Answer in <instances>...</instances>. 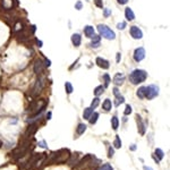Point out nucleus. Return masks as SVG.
Here are the masks:
<instances>
[{"label": "nucleus", "mask_w": 170, "mask_h": 170, "mask_svg": "<svg viewBox=\"0 0 170 170\" xmlns=\"http://www.w3.org/2000/svg\"><path fill=\"white\" fill-rule=\"evenodd\" d=\"M43 90V81L42 78H38L35 81V84H34V86H33V89H32V92H31V95L32 96H38L40 93L42 92Z\"/></svg>", "instance_id": "obj_6"}, {"label": "nucleus", "mask_w": 170, "mask_h": 170, "mask_svg": "<svg viewBox=\"0 0 170 170\" xmlns=\"http://www.w3.org/2000/svg\"><path fill=\"white\" fill-rule=\"evenodd\" d=\"M98 170H114V168L111 167V164H109V163H105L103 164L102 167H100Z\"/></svg>", "instance_id": "obj_32"}, {"label": "nucleus", "mask_w": 170, "mask_h": 170, "mask_svg": "<svg viewBox=\"0 0 170 170\" xmlns=\"http://www.w3.org/2000/svg\"><path fill=\"white\" fill-rule=\"evenodd\" d=\"M28 150H30V147L19 146V145H18V147L15 149V150L13 151L12 157H13V159H15V160H18V159H21V158L25 157V156L27 154V152H28Z\"/></svg>", "instance_id": "obj_5"}, {"label": "nucleus", "mask_w": 170, "mask_h": 170, "mask_svg": "<svg viewBox=\"0 0 170 170\" xmlns=\"http://www.w3.org/2000/svg\"><path fill=\"white\" fill-rule=\"evenodd\" d=\"M98 118H99V114H98V112H93L87 120L90 121V124H91V125H94V124L98 121Z\"/></svg>", "instance_id": "obj_20"}, {"label": "nucleus", "mask_w": 170, "mask_h": 170, "mask_svg": "<svg viewBox=\"0 0 170 170\" xmlns=\"http://www.w3.org/2000/svg\"><path fill=\"white\" fill-rule=\"evenodd\" d=\"M125 27H126V23H125V22H121V23H118L117 24L118 30H124Z\"/></svg>", "instance_id": "obj_35"}, {"label": "nucleus", "mask_w": 170, "mask_h": 170, "mask_svg": "<svg viewBox=\"0 0 170 170\" xmlns=\"http://www.w3.org/2000/svg\"><path fill=\"white\" fill-rule=\"evenodd\" d=\"M94 3L98 8H103V1L102 0H94Z\"/></svg>", "instance_id": "obj_34"}, {"label": "nucleus", "mask_w": 170, "mask_h": 170, "mask_svg": "<svg viewBox=\"0 0 170 170\" xmlns=\"http://www.w3.org/2000/svg\"><path fill=\"white\" fill-rule=\"evenodd\" d=\"M136 95L140 98V99H145V86H141L137 92H136Z\"/></svg>", "instance_id": "obj_21"}, {"label": "nucleus", "mask_w": 170, "mask_h": 170, "mask_svg": "<svg viewBox=\"0 0 170 170\" xmlns=\"http://www.w3.org/2000/svg\"><path fill=\"white\" fill-rule=\"evenodd\" d=\"M118 3H120V5H126L127 2H128V0H117Z\"/></svg>", "instance_id": "obj_42"}, {"label": "nucleus", "mask_w": 170, "mask_h": 170, "mask_svg": "<svg viewBox=\"0 0 170 170\" xmlns=\"http://www.w3.org/2000/svg\"><path fill=\"white\" fill-rule=\"evenodd\" d=\"M131 111H133V109H131V107L129 105H126V108H125V111H124V115L125 116H128V115H131Z\"/></svg>", "instance_id": "obj_31"}, {"label": "nucleus", "mask_w": 170, "mask_h": 170, "mask_svg": "<svg viewBox=\"0 0 170 170\" xmlns=\"http://www.w3.org/2000/svg\"><path fill=\"white\" fill-rule=\"evenodd\" d=\"M114 153H115V151H114V147H109V151H108V157L109 158H112L114 157Z\"/></svg>", "instance_id": "obj_37"}, {"label": "nucleus", "mask_w": 170, "mask_h": 170, "mask_svg": "<svg viewBox=\"0 0 170 170\" xmlns=\"http://www.w3.org/2000/svg\"><path fill=\"white\" fill-rule=\"evenodd\" d=\"M131 151H135V150H136V146H135L134 144H133V145L131 146Z\"/></svg>", "instance_id": "obj_47"}, {"label": "nucleus", "mask_w": 170, "mask_h": 170, "mask_svg": "<svg viewBox=\"0 0 170 170\" xmlns=\"http://www.w3.org/2000/svg\"><path fill=\"white\" fill-rule=\"evenodd\" d=\"M120 59H121V53L118 52L117 53V57H116V61H117V63H119V61H120Z\"/></svg>", "instance_id": "obj_43"}, {"label": "nucleus", "mask_w": 170, "mask_h": 170, "mask_svg": "<svg viewBox=\"0 0 170 170\" xmlns=\"http://www.w3.org/2000/svg\"><path fill=\"white\" fill-rule=\"evenodd\" d=\"M92 114H93V109H92L91 107H90V108H86V109H84L83 117H84V119H89Z\"/></svg>", "instance_id": "obj_23"}, {"label": "nucleus", "mask_w": 170, "mask_h": 170, "mask_svg": "<svg viewBox=\"0 0 170 170\" xmlns=\"http://www.w3.org/2000/svg\"><path fill=\"white\" fill-rule=\"evenodd\" d=\"M103 78H105V87H107V86L109 85V83L111 82V81H110V76H109L108 74H105V75H103Z\"/></svg>", "instance_id": "obj_33"}, {"label": "nucleus", "mask_w": 170, "mask_h": 170, "mask_svg": "<svg viewBox=\"0 0 170 170\" xmlns=\"http://www.w3.org/2000/svg\"><path fill=\"white\" fill-rule=\"evenodd\" d=\"M144 58H145V49L143 47H140V48L135 49V51H134V60L136 63H140V61L143 60Z\"/></svg>", "instance_id": "obj_7"}, {"label": "nucleus", "mask_w": 170, "mask_h": 170, "mask_svg": "<svg viewBox=\"0 0 170 170\" xmlns=\"http://www.w3.org/2000/svg\"><path fill=\"white\" fill-rule=\"evenodd\" d=\"M86 131V125L85 124H78V126H77V128H76V133L78 134V135H82V134H84V131Z\"/></svg>", "instance_id": "obj_22"}, {"label": "nucleus", "mask_w": 170, "mask_h": 170, "mask_svg": "<svg viewBox=\"0 0 170 170\" xmlns=\"http://www.w3.org/2000/svg\"><path fill=\"white\" fill-rule=\"evenodd\" d=\"M131 35L133 39L135 40H140L143 38V32L141 31V28L137 26H131Z\"/></svg>", "instance_id": "obj_8"}, {"label": "nucleus", "mask_w": 170, "mask_h": 170, "mask_svg": "<svg viewBox=\"0 0 170 170\" xmlns=\"http://www.w3.org/2000/svg\"><path fill=\"white\" fill-rule=\"evenodd\" d=\"M105 86H102V85H99V86H96L95 89H94V94L96 95V96H99V95H101L103 92H105Z\"/></svg>", "instance_id": "obj_24"}, {"label": "nucleus", "mask_w": 170, "mask_h": 170, "mask_svg": "<svg viewBox=\"0 0 170 170\" xmlns=\"http://www.w3.org/2000/svg\"><path fill=\"white\" fill-rule=\"evenodd\" d=\"M70 157V152L69 150L67 149H61L57 152H53L51 153V156L49 157V159L45 161V163L48 164H51V163H54V164H60V163H64V162H67V160Z\"/></svg>", "instance_id": "obj_1"}, {"label": "nucleus", "mask_w": 170, "mask_h": 170, "mask_svg": "<svg viewBox=\"0 0 170 170\" xmlns=\"http://www.w3.org/2000/svg\"><path fill=\"white\" fill-rule=\"evenodd\" d=\"M111 125H112V128L115 131L118 129V127H119V120H118V118L116 116H114V117L111 118Z\"/></svg>", "instance_id": "obj_25"}, {"label": "nucleus", "mask_w": 170, "mask_h": 170, "mask_svg": "<svg viewBox=\"0 0 170 170\" xmlns=\"http://www.w3.org/2000/svg\"><path fill=\"white\" fill-rule=\"evenodd\" d=\"M100 105V99L96 96V98H94L93 100H92V102H91V108L92 109H95L98 105Z\"/></svg>", "instance_id": "obj_27"}, {"label": "nucleus", "mask_w": 170, "mask_h": 170, "mask_svg": "<svg viewBox=\"0 0 170 170\" xmlns=\"http://www.w3.org/2000/svg\"><path fill=\"white\" fill-rule=\"evenodd\" d=\"M98 31H99L100 35L103 36V38H105L107 40H115L116 39V34H115V32H114L111 28H109L107 25H105V24H99V25H98Z\"/></svg>", "instance_id": "obj_3"}, {"label": "nucleus", "mask_w": 170, "mask_h": 170, "mask_svg": "<svg viewBox=\"0 0 170 170\" xmlns=\"http://www.w3.org/2000/svg\"><path fill=\"white\" fill-rule=\"evenodd\" d=\"M116 98H117V101H116V103H115V105H117V107L119 105H121V103H124V102H125V98H124L123 95H118V96H116Z\"/></svg>", "instance_id": "obj_30"}, {"label": "nucleus", "mask_w": 170, "mask_h": 170, "mask_svg": "<svg viewBox=\"0 0 170 170\" xmlns=\"http://www.w3.org/2000/svg\"><path fill=\"white\" fill-rule=\"evenodd\" d=\"M38 131V124H31L30 126H28V128H27L26 133H25V135L24 136H26V137H32L35 133Z\"/></svg>", "instance_id": "obj_10"}, {"label": "nucleus", "mask_w": 170, "mask_h": 170, "mask_svg": "<svg viewBox=\"0 0 170 170\" xmlns=\"http://www.w3.org/2000/svg\"><path fill=\"white\" fill-rule=\"evenodd\" d=\"M91 39H92V42H91L92 48H99V47H100V40H101V36H99V35H93Z\"/></svg>", "instance_id": "obj_17"}, {"label": "nucleus", "mask_w": 170, "mask_h": 170, "mask_svg": "<svg viewBox=\"0 0 170 170\" xmlns=\"http://www.w3.org/2000/svg\"><path fill=\"white\" fill-rule=\"evenodd\" d=\"M103 15H105V17L110 16V15H111V9H109V8H105V9H103Z\"/></svg>", "instance_id": "obj_36"}, {"label": "nucleus", "mask_w": 170, "mask_h": 170, "mask_svg": "<svg viewBox=\"0 0 170 170\" xmlns=\"http://www.w3.org/2000/svg\"><path fill=\"white\" fill-rule=\"evenodd\" d=\"M44 64L42 63V60H40V59H36L35 60V63H34V73L36 74V75H41V74H43V72H44Z\"/></svg>", "instance_id": "obj_9"}, {"label": "nucleus", "mask_w": 170, "mask_h": 170, "mask_svg": "<svg viewBox=\"0 0 170 170\" xmlns=\"http://www.w3.org/2000/svg\"><path fill=\"white\" fill-rule=\"evenodd\" d=\"M82 6H83L82 1H77V2H76V5H75V9H77V10L82 9Z\"/></svg>", "instance_id": "obj_39"}, {"label": "nucleus", "mask_w": 170, "mask_h": 170, "mask_svg": "<svg viewBox=\"0 0 170 170\" xmlns=\"http://www.w3.org/2000/svg\"><path fill=\"white\" fill-rule=\"evenodd\" d=\"M84 33H85V35L87 36V38H90L91 39L92 36L94 35V28L90 25H87V26L84 27Z\"/></svg>", "instance_id": "obj_18"}, {"label": "nucleus", "mask_w": 170, "mask_h": 170, "mask_svg": "<svg viewBox=\"0 0 170 170\" xmlns=\"http://www.w3.org/2000/svg\"><path fill=\"white\" fill-rule=\"evenodd\" d=\"M78 159H79L78 153H74V154H70V157H69V159L67 160V162H68L69 166H75V164L77 163Z\"/></svg>", "instance_id": "obj_13"}, {"label": "nucleus", "mask_w": 170, "mask_h": 170, "mask_svg": "<svg viewBox=\"0 0 170 170\" xmlns=\"http://www.w3.org/2000/svg\"><path fill=\"white\" fill-rule=\"evenodd\" d=\"M51 115H52L51 112H48V114H47V119H48V120H50V119H51Z\"/></svg>", "instance_id": "obj_46"}, {"label": "nucleus", "mask_w": 170, "mask_h": 170, "mask_svg": "<svg viewBox=\"0 0 170 170\" xmlns=\"http://www.w3.org/2000/svg\"><path fill=\"white\" fill-rule=\"evenodd\" d=\"M125 16H126V19L129 21V22L135 19V14L133 13L131 8H129V7H127V8L125 9Z\"/></svg>", "instance_id": "obj_15"}, {"label": "nucleus", "mask_w": 170, "mask_h": 170, "mask_svg": "<svg viewBox=\"0 0 170 170\" xmlns=\"http://www.w3.org/2000/svg\"><path fill=\"white\" fill-rule=\"evenodd\" d=\"M44 63H45V64H44L45 67H50V66H51V61H50L49 59H47V58L44 59Z\"/></svg>", "instance_id": "obj_40"}, {"label": "nucleus", "mask_w": 170, "mask_h": 170, "mask_svg": "<svg viewBox=\"0 0 170 170\" xmlns=\"http://www.w3.org/2000/svg\"><path fill=\"white\" fill-rule=\"evenodd\" d=\"M159 95V86L157 85H149L145 86V98L147 100H152Z\"/></svg>", "instance_id": "obj_4"}, {"label": "nucleus", "mask_w": 170, "mask_h": 170, "mask_svg": "<svg viewBox=\"0 0 170 170\" xmlns=\"http://www.w3.org/2000/svg\"><path fill=\"white\" fill-rule=\"evenodd\" d=\"M36 44L39 45V48L42 47V41H40V40H36Z\"/></svg>", "instance_id": "obj_45"}, {"label": "nucleus", "mask_w": 170, "mask_h": 170, "mask_svg": "<svg viewBox=\"0 0 170 170\" xmlns=\"http://www.w3.org/2000/svg\"><path fill=\"white\" fill-rule=\"evenodd\" d=\"M35 30H36L35 25H32V26H31V32H32V33H34V32H35Z\"/></svg>", "instance_id": "obj_44"}, {"label": "nucleus", "mask_w": 170, "mask_h": 170, "mask_svg": "<svg viewBox=\"0 0 170 170\" xmlns=\"http://www.w3.org/2000/svg\"><path fill=\"white\" fill-rule=\"evenodd\" d=\"M39 145L40 147H43V149H48V146H47V143H45V141H41V142H39Z\"/></svg>", "instance_id": "obj_38"}, {"label": "nucleus", "mask_w": 170, "mask_h": 170, "mask_svg": "<svg viewBox=\"0 0 170 170\" xmlns=\"http://www.w3.org/2000/svg\"><path fill=\"white\" fill-rule=\"evenodd\" d=\"M81 41H82V36L79 35L78 33H76V34H73V35H72V43H73L75 47H79Z\"/></svg>", "instance_id": "obj_16"}, {"label": "nucleus", "mask_w": 170, "mask_h": 170, "mask_svg": "<svg viewBox=\"0 0 170 170\" xmlns=\"http://www.w3.org/2000/svg\"><path fill=\"white\" fill-rule=\"evenodd\" d=\"M114 94H115V96L120 95V92H119V90H118V87H115V89H114Z\"/></svg>", "instance_id": "obj_41"}, {"label": "nucleus", "mask_w": 170, "mask_h": 170, "mask_svg": "<svg viewBox=\"0 0 170 170\" xmlns=\"http://www.w3.org/2000/svg\"><path fill=\"white\" fill-rule=\"evenodd\" d=\"M137 127H138V131L141 135H144L145 134V125H144L143 120L140 116H137Z\"/></svg>", "instance_id": "obj_14"}, {"label": "nucleus", "mask_w": 170, "mask_h": 170, "mask_svg": "<svg viewBox=\"0 0 170 170\" xmlns=\"http://www.w3.org/2000/svg\"><path fill=\"white\" fill-rule=\"evenodd\" d=\"M102 108L105 109V111H110L111 108H112V102L109 99H105V102L102 103Z\"/></svg>", "instance_id": "obj_19"}, {"label": "nucleus", "mask_w": 170, "mask_h": 170, "mask_svg": "<svg viewBox=\"0 0 170 170\" xmlns=\"http://www.w3.org/2000/svg\"><path fill=\"white\" fill-rule=\"evenodd\" d=\"M146 77H147V73L144 69H134L129 74V81L134 85L143 83L144 81L146 79Z\"/></svg>", "instance_id": "obj_2"}, {"label": "nucleus", "mask_w": 170, "mask_h": 170, "mask_svg": "<svg viewBox=\"0 0 170 170\" xmlns=\"http://www.w3.org/2000/svg\"><path fill=\"white\" fill-rule=\"evenodd\" d=\"M95 63H96V65L99 66V67H101V68H103V69H108V68L110 67L109 61L103 59V58H101V57H98L96 60H95Z\"/></svg>", "instance_id": "obj_11"}, {"label": "nucleus", "mask_w": 170, "mask_h": 170, "mask_svg": "<svg viewBox=\"0 0 170 170\" xmlns=\"http://www.w3.org/2000/svg\"><path fill=\"white\" fill-rule=\"evenodd\" d=\"M156 154H157V157L159 160H162L163 158H164V153H163V151L161 150V149H156V152H154Z\"/></svg>", "instance_id": "obj_28"}, {"label": "nucleus", "mask_w": 170, "mask_h": 170, "mask_svg": "<svg viewBox=\"0 0 170 170\" xmlns=\"http://www.w3.org/2000/svg\"><path fill=\"white\" fill-rule=\"evenodd\" d=\"M125 79H126V77H125V75L123 73H117L115 75V77H114V83L116 85H123L124 82H125Z\"/></svg>", "instance_id": "obj_12"}, {"label": "nucleus", "mask_w": 170, "mask_h": 170, "mask_svg": "<svg viewBox=\"0 0 170 170\" xmlns=\"http://www.w3.org/2000/svg\"><path fill=\"white\" fill-rule=\"evenodd\" d=\"M144 170H153V169L150 168V167H147V166H144Z\"/></svg>", "instance_id": "obj_48"}, {"label": "nucleus", "mask_w": 170, "mask_h": 170, "mask_svg": "<svg viewBox=\"0 0 170 170\" xmlns=\"http://www.w3.org/2000/svg\"><path fill=\"white\" fill-rule=\"evenodd\" d=\"M114 147H116V149H120L121 147V140H120V137L118 135L116 136V140L114 142Z\"/></svg>", "instance_id": "obj_29"}, {"label": "nucleus", "mask_w": 170, "mask_h": 170, "mask_svg": "<svg viewBox=\"0 0 170 170\" xmlns=\"http://www.w3.org/2000/svg\"><path fill=\"white\" fill-rule=\"evenodd\" d=\"M65 89L67 94H70V93H73V91H74V87H73V85L69 82H66L65 83Z\"/></svg>", "instance_id": "obj_26"}]
</instances>
